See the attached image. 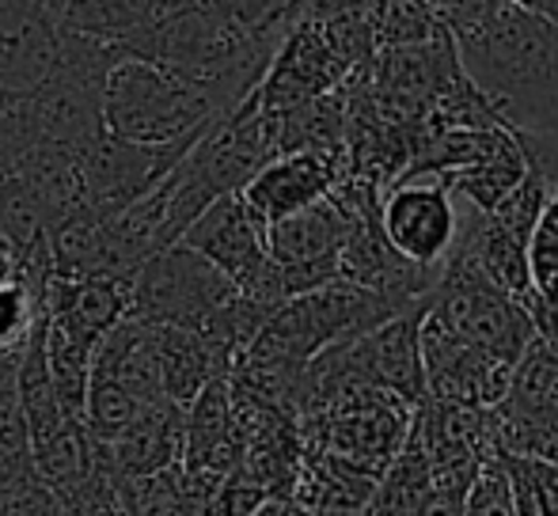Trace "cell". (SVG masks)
<instances>
[{
    "label": "cell",
    "instance_id": "obj_10",
    "mask_svg": "<svg viewBox=\"0 0 558 516\" xmlns=\"http://www.w3.org/2000/svg\"><path fill=\"white\" fill-rule=\"evenodd\" d=\"M65 46L58 0H0V88L35 91Z\"/></svg>",
    "mask_w": 558,
    "mask_h": 516
},
{
    "label": "cell",
    "instance_id": "obj_7",
    "mask_svg": "<svg viewBox=\"0 0 558 516\" xmlns=\"http://www.w3.org/2000/svg\"><path fill=\"white\" fill-rule=\"evenodd\" d=\"M350 209L335 194L301 209V213H289L281 221L266 224L270 258L278 262L286 300L312 293V288H324L331 281H342V247L350 239Z\"/></svg>",
    "mask_w": 558,
    "mask_h": 516
},
{
    "label": "cell",
    "instance_id": "obj_20",
    "mask_svg": "<svg viewBox=\"0 0 558 516\" xmlns=\"http://www.w3.org/2000/svg\"><path fill=\"white\" fill-rule=\"evenodd\" d=\"M532 316H536V331L558 342V296L555 300H532Z\"/></svg>",
    "mask_w": 558,
    "mask_h": 516
},
{
    "label": "cell",
    "instance_id": "obj_3",
    "mask_svg": "<svg viewBox=\"0 0 558 516\" xmlns=\"http://www.w3.org/2000/svg\"><path fill=\"white\" fill-rule=\"evenodd\" d=\"M221 119L225 111L209 99L206 88L153 58L125 53L107 76L104 126L125 140L175 145L198 137Z\"/></svg>",
    "mask_w": 558,
    "mask_h": 516
},
{
    "label": "cell",
    "instance_id": "obj_17",
    "mask_svg": "<svg viewBox=\"0 0 558 516\" xmlns=\"http://www.w3.org/2000/svg\"><path fill=\"white\" fill-rule=\"evenodd\" d=\"M529 266H532V285H536V300H555L558 296V183L544 217L532 229Z\"/></svg>",
    "mask_w": 558,
    "mask_h": 516
},
{
    "label": "cell",
    "instance_id": "obj_11",
    "mask_svg": "<svg viewBox=\"0 0 558 516\" xmlns=\"http://www.w3.org/2000/svg\"><path fill=\"white\" fill-rule=\"evenodd\" d=\"M345 175V152L342 148H296V152H281L258 171L247 183L243 198L251 201L266 224L281 221L289 213L316 206V201L331 198L335 186Z\"/></svg>",
    "mask_w": 558,
    "mask_h": 516
},
{
    "label": "cell",
    "instance_id": "obj_12",
    "mask_svg": "<svg viewBox=\"0 0 558 516\" xmlns=\"http://www.w3.org/2000/svg\"><path fill=\"white\" fill-rule=\"evenodd\" d=\"M558 414V342L536 334L524 357L517 361L509 391L498 403V433L501 456L506 452H524L529 456L536 437Z\"/></svg>",
    "mask_w": 558,
    "mask_h": 516
},
{
    "label": "cell",
    "instance_id": "obj_6",
    "mask_svg": "<svg viewBox=\"0 0 558 516\" xmlns=\"http://www.w3.org/2000/svg\"><path fill=\"white\" fill-rule=\"evenodd\" d=\"M198 137L175 140V145H141V140H125L118 133L104 130L88 148L81 152V183L88 209L107 221L118 217L122 209H130L133 201H141L145 194H153L171 171L183 163V156L191 152Z\"/></svg>",
    "mask_w": 558,
    "mask_h": 516
},
{
    "label": "cell",
    "instance_id": "obj_2",
    "mask_svg": "<svg viewBox=\"0 0 558 516\" xmlns=\"http://www.w3.org/2000/svg\"><path fill=\"white\" fill-rule=\"evenodd\" d=\"M407 308H414V304L376 293V288L353 285V281H331V285L312 288V293H301L281 304L266 319L258 339L243 349V357L289 365V369H308L319 354L365 339L388 319L403 316Z\"/></svg>",
    "mask_w": 558,
    "mask_h": 516
},
{
    "label": "cell",
    "instance_id": "obj_18",
    "mask_svg": "<svg viewBox=\"0 0 558 516\" xmlns=\"http://www.w3.org/2000/svg\"><path fill=\"white\" fill-rule=\"evenodd\" d=\"M463 516H521L517 509V494H513V479H509L506 456H490L483 459L475 482L468 490V505Z\"/></svg>",
    "mask_w": 558,
    "mask_h": 516
},
{
    "label": "cell",
    "instance_id": "obj_13",
    "mask_svg": "<svg viewBox=\"0 0 558 516\" xmlns=\"http://www.w3.org/2000/svg\"><path fill=\"white\" fill-rule=\"evenodd\" d=\"M160 327V365H163V391L171 403L191 406L214 380L232 377L235 361L217 349L206 334L186 331V327L156 323Z\"/></svg>",
    "mask_w": 558,
    "mask_h": 516
},
{
    "label": "cell",
    "instance_id": "obj_22",
    "mask_svg": "<svg viewBox=\"0 0 558 516\" xmlns=\"http://www.w3.org/2000/svg\"><path fill=\"white\" fill-rule=\"evenodd\" d=\"M361 516H368V513H361Z\"/></svg>",
    "mask_w": 558,
    "mask_h": 516
},
{
    "label": "cell",
    "instance_id": "obj_5",
    "mask_svg": "<svg viewBox=\"0 0 558 516\" xmlns=\"http://www.w3.org/2000/svg\"><path fill=\"white\" fill-rule=\"evenodd\" d=\"M179 244L206 255L217 270H225L247 296L263 300L266 308L278 311L286 304L278 278V262L270 258V239H266V221L251 209V201L240 194L217 198L198 221L186 229Z\"/></svg>",
    "mask_w": 558,
    "mask_h": 516
},
{
    "label": "cell",
    "instance_id": "obj_16",
    "mask_svg": "<svg viewBox=\"0 0 558 516\" xmlns=\"http://www.w3.org/2000/svg\"><path fill=\"white\" fill-rule=\"evenodd\" d=\"M46 304L27 285H0V354H23Z\"/></svg>",
    "mask_w": 558,
    "mask_h": 516
},
{
    "label": "cell",
    "instance_id": "obj_9",
    "mask_svg": "<svg viewBox=\"0 0 558 516\" xmlns=\"http://www.w3.org/2000/svg\"><path fill=\"white\" fill-rule=\"evenodd\" d=\"M422 354H426L429 398L452 406H498L509 391L513 365L483 354L478 346L463 342L452 327L429 311L422 319Z\"/></svg>",
    "mask_w": 558,
    "mask_h": 516
},
{
    "label": "cell",
    "instance_id": "obj_19",
    "mask_svg": "<svg viewBox=\"0 0 558 516\" xmlns=\"http://www.w3.org/2000/svg\"><path fill=\"white\" fill-rule=\"evenodd\" d=\"M27 281V247L0 232V285H23Z\"/></svg>",
    "mask_w": 558,
    "mask_h": 516
},
{
    "label": "cell",
    "instance_id": "obj_21",
    "mask_svg": "<svg viewBox=\"0 0 558 516\" xmlns=\"http://www.w3.org/2000/svg\"><path fill=\"white\" fill-rule=\"evenodd\" d=\"M4 179H12V168H8V160L0 156V183H4Z\"/></svg>",
    "mask_w": 558,
    "mask_h": 516
},
{
    "label": "cell",
    "instance_id": "obj_8",
    "mask_svg": "<svg viewBox=\"0 0 558 516\" xmlns=\"http://www.w3.org/2000/svg\"><path fill=\"white\" fill-rule=\"evenodd\" d=\"M384 232L411 262L441 270L460 244V224L463 209L456 201L452 186L434 175H411L399 179L388 194H384Z\"/></svg>",
    "mask_w": 558,
    "mask_h": 516
},
{
    "label": "cell",
    "instance_id": "obj_15",
    "mask_svg": "<svg viewBox=\"0 0 558 516\" xmlns=\"http://www.w3.org/2000/svg\"><path fill=\"white\" fill-rule=\"evenodd\" d=\"M509 479H513L521 516H558V464L547 456L506 452Z\"/></svg>",
    "mask_w": 558,
    "mask_h": 516
},
{
    "label": "cell",
    "instance_id": "obj_1",
    "mask_svg": "<svg viewBox=\"0 0 558 516\" xmlns=\"http://www.w3.org/2000/svg\"><path fill=\"white\" fill-rule=\"evenodd\" d=\"M452 38L509 130H558V20L513 0H478L452 23Z\"/></svg>",
    "mask_w": 558,
    "mask_h": 516
},
{
    "label": "cell",
    "instance_id": "obj_14",
    "mask_svg": "<svg viewBox=\"0 0 558 516\" xmlns=\"http://www.w3.org/2000/svg\"><path fill=\"white\" fill-rule=\"evenodd\" d=\"M368 20L376 30V50L380 46H407L437 38L445 27L441 0H373Z\"/></svg>",
    "mask_w": 558,
    "mask_h": 516
},
{
    "label": "cell",
    "instance_id": "obj_4",
    "mask_svg": "<svg viewBox=\"0 0 558 516\" xmlns=\"http://www.w3.org/2000/svg\"><path fill=\"white\" fill-rule=\"evenodd\" d=\"M429 311L445 327H452L463 342L513 365V369L539 334L529 300L498 288L456 255H448V262L441 266L437 288L429 293Z\"/></svg>",
    "mask_w": 558,
    "mask_h": 516
}]
</instances>
